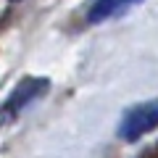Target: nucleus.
Instances as JSON below:
<instances>
[{
  "label": "nucleus",
  "instance_id": "f257e3e1",
  "mask_svg": "<svg viewBox=\"0 0 158 158\" xmlns=\"http://www.w3.org/2000/svg\"><path fill=\"white\" fill-rule=\"evenodd\" d=\"M48 90H50V79L48 77H24L21 82L8 92V98L3 100V106H0V124L13 121L19 113H24L34 100H40V98L45 95Z\"/></svg>",
  "mask_w": 158,
  "mask_h": 158
},
{
  "label": "nucleus",
  "instance_id": "f03ea898",
  "mask_svg": "<svg viewBox=\"0 0 158 158\" xmlns=\"http://www.w3.org/2000/svg\"><path fill=\"white\" fill-rule=\"evenodd\" d=\"M153 129H158V98L127 108V113L118 121V137L124 142H137Z\"/></svg>",
  "mask_w": 158,
  "mask_h": 158
},
{
  "label": "nucleus",
  "instance_id": "7ed1b4c3",
  "mask_svg": "<svg viewBox=\"0 0 158 158\" xmlns=\"http://www.w3.org/2000/svg\"><path fill=\"white\" fill-rule=\"evenodd\" d=\"M142 0H92L87 8V21L90 24H100L108 19H116L121 13H127L129 8L140 6Z\"/></svg>",
  "mask_w": 158,
  "mask_h": 158
},
{
  "label": "nucleus",
  "instance_id": "20e7f679",
  "mask_svg": "<svg viewBox=\"0 0 158 158\" xmlns=\"http://www.w3.org/2000/svg\"><path fill=\"white\" fill-rule=\"evenodd\" d=\"M11 3H21V0H11Z\"/></svg>",
  "mask_w": 158,
  "mask_h": 158
}]
</instances>
